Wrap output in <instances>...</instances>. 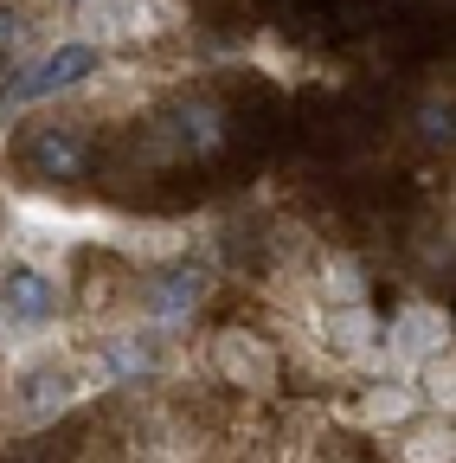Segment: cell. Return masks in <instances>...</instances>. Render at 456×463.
Listing matches in <instances>:
<instances>
[{
	"label": "cell",
	"instance_id": "obj_11",
	"mask_svg": "<svg viewBox=\"0 0 456 463\" xmlns=\"http://www.w3.org/2000/svg\"><path fill=\"white\" fill-rule=\"evenodd\" d=\"M456 438L450 419H424V425H398V463H450Z\"/></svg>",
	"mask_w": 456,
	"mask_h": 463
},
{
	"label": "cell",
	"instance_id": "obj_8",
	"mask_svg": "<svg viewBox=\"0 0 456 463\" xmlns=\"http://www.w3.org/2000/svg\"><path fill=\"white\" fill-rule=\"evenodd\" d=\"M219 148H225V103L187 97L174 116H167L161 155H193V161H206V155H219Z\"/></svg>",
	"mask_w": 456,
	"mask_h": 463
},
{
	"label": "cell",
	"instance_id": "obj_7",
	"mask_svg": "<svg viewBox=\"0 0 456 463\" xmlns=\"http://www.w3.org/2000/svg\"><path fill=\"white\" fill-rule=\"evenodd\" d=\"M65 405H78V386H71V367H59V361H33L26 373H20V386H14V419L20 425H51L65 412Z\"/></svg>",
	"mask_w": 456,
	"mask_h": 463
},
{
	"label": "cell",
	"instance_id": "obj_10",
	"mask_svg": "<svg viewBox=\"0 0 456 463\" xmlns=\"http://www.w3.org/2000/svg\"><path fill=\"white\" fill-rule=\"evenodd\" d=\"M348 419L367 425V431H398V425L418 419V392H412V380H379V386L360 392V405H354Z\"/></svg>",
	"mask_w": 456,
	"mask_h": 463
},
{
	"label": "cell",
	"instance_id": "obj_5",
	"mask_svg": "<svg viewBox=\"0 0 456 463\" xmlns=\"http://www.w3.org/2000/svg\"><path fill=\"white\" fill-rule=\"evenodd\" d=\"M65 316V283L51 264H20L0 277V322L14 328H51Z\"/></svg>",
	"mask_w": 456,
	"mask_h": 463
},
{
	"label": "cell",
	"instance_id": "obj_3",
	"mask_svg": "<svg viewBox=\"0 0 456 463\" xmlns=\"http://www.w3.org/2000/svg\"><path fill=\"white\" fill-rule=\"evenodd\" d=\"M97 65H103V58H97V45H90V39L51 45L33 71H14V84L0 90V123H7L14 109H33V103H45V97H65V90L90 84V71H97Z\"/></svg>",
	"mask_w": 456,
	"mask_h": 463
},
{
	"label": "cell",
	"instance_id": "obj_4",
	"mask_svg": "<svg viewBox=\"0 0 456 463\" xmlns=\"http://www.w3.org/2000/svg\"><path fill=\"white\" fill-rule=\"evenodd\" d=\"M20 161L39 187H78L90 181V142L71 123H33L20 136Z\"/></svg>",
	"mask_w": 456,
	"mask_h": 463
},
{
	"label": "cell",
	"instance_id": "obj_14",
	"mask_svg": "<svg viewBox=\"0 0 456 463\" xmlns=\"http://www.w3.org/2000/svg\"><path fill=\"white\" fill-rule=\"evenodd\" d=\"M7 52H20V14L0 7V58H7Z\"/></svg>",
	"mask_w": 456,
	"mask_h": 463
},
{
	"label": "cell",
	"instance_id": "obj_2",
	"mask_svg": "<svg viewBox=\"0 0 456 463\" xmlns=\"http://www.w3.org/2000/svg\"><path fill=\"white\" fill-rule=\"evenodd\" d=\"M212 373L232 386V392H245V399H270L283 386V354H276L270 335L232 322V328L212 335Z\"/></svg>",
	"mask_w": 456,
	"mask_h": 463
},
{
	"label": "cell",
	"instance_id": "obj_1",
	"mask_svg": "<svg viewBox=\"0 0 456 463\" xmlns=\"http://www.w3.org/2000/svg\"><path fill=\"white\" fill-rule=\"evenodd\" d=\"M212 283H219V270H212L206 258H167V264L142 283V328H154V335L187 328V316L212 297Z\"/></svg>",
	"mask_w": 456,
	"mask_h": 463
},
{
	"label": "cell",
	"instance_id": "obj_12",
	"mask_svg": "<svg viewBox=\"0 0 456 463\" xmlns=\"http://www.w3.org/2000/svg\"><path fill=\"white\" fill-rule=\"evenodd\" d=\"M116 245L135 251V258L167 264V258H181V251H187V225H123V232H116Z\"/></svg>",
	"mask_w": 456,
	"mask_h": 463
},
{
	"label": "cell",
	"instance_id": "obj_9",
	"mask_svg": "<svg viewBox=\"0 0 456 463\" xmlns=\"http://www.w3.org/2000/svg\"><path fill=\"white\" fill-rule=\"evenodd\" d=\"M367 297H373V277L354 251H328L315 264V303L321 309H360Z\"/></svg>",
	"mask_w": 456,
	"mask_h": 463
},
{
	"label": "cell",
	"instance_id": "obj_13",
	"mask_svg": "<svg viewBox=\"0 0 456 463\" xmlns=\"http://www.w3.org/2000/svg\"><path fill=\"white\" fill-rule=\"evenodd\" d=\"M424 142H450V97L424 103Z\"/></svg>",
	"mask_w": 456,
	"mask_h": 463
},
{
	"label": "cell",
	"instance_id": "obj_6",
	"mask_svg": "<svg viewBox=\"0 0 456 463\" xmlns=\"http://www.w3.org/2000/svg\"><path fill=\"white\" fill-rule=\"evenodd\" d=\"M315 328L328 341V354L340 367H373L379 361V341H386V322L360 303V309H315Z\"/></svg>",
	"mask_w": 456,
	"mask_h": 463
}]
</instances>
